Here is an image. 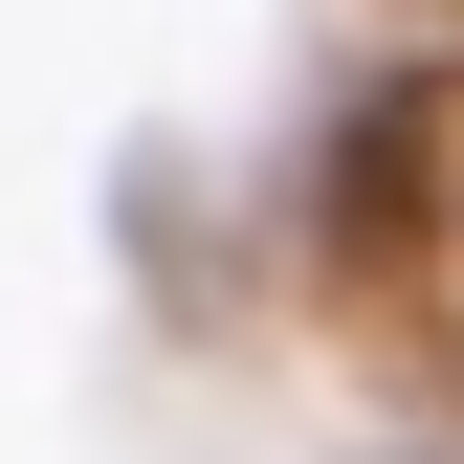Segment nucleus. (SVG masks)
Returning <instances> with one entry per match:
<instances>
[]
</instances>
